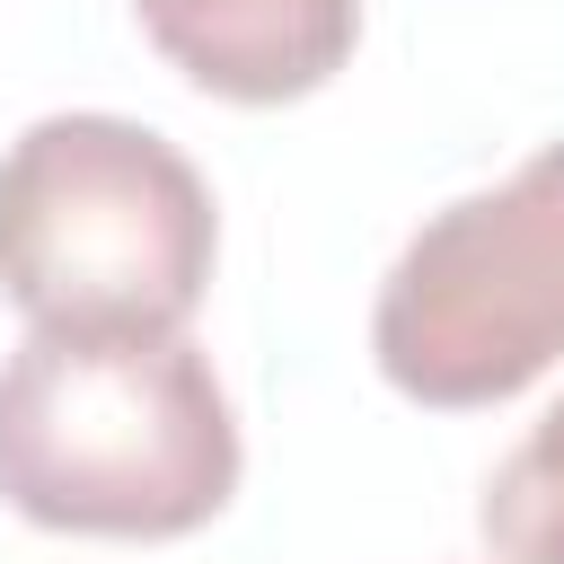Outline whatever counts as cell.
Returning a JSON list of instances; mask_svg holds the SVG:
<instances>
[{"mask_svg": "<svg viewBox=\"0 0 564 564\" xmlns=\"http://www.w3.org/2000/svg\"><path fill=\"white\" fill-rule=\"evenodd\" d=\"M238 414L194 335L26 326L0 361V502L62 538H194L238 494Z\"/></svg>", "mask_w": 564, "mask_h": 564, "instance_id": "obj_1", "label": "cell"}, {"mask_svg": "<svg viewBox=\"0 0 564 564\" xmlns=\"http://www.w3.org/2000/svg\"><path fill=\"white\" fill-rule=\"evenodd\" d=\"M220 212L203 167L132 115H44L0 150V300L62 335H185Z\"/></svg>", "mask_w": 564, "mask_h": 564, "instance_id": "obj_2", "label": "cell"}, {"mask_svg": "<svg viewBox=\"0 0 564 564\" xmlns=\"http://www.w3.org/2000/svg\"><path fill=\"white\" fill-rule=\"evenodd\" d=\"M370 361L432 414L502 405L564 361V141L405 238L370 308Z\"/></svg>", "mask_w": 564, "mask_h": 564, "instance_id": "obj_3", "label": "cell"}, {"mask_svg": "<svg viewBox=\"0 0 564 564\" xmlns=\"http://www.w3.org/2000/svg\"><path fill=\"white\" fill-rule=\"evenodd\" d=\"M132 18L220 106L317 97L361 44V0H132Z\"/></svg>", "mask_w": 564, "mask_h": 564, "instance_id": "obj_4", "label": "cell"}, {"mask_svg": "<svg viewBox=\"0 0 564 564\" xmlns=\"http://www.w3.org/2000/svg\"><path fill=\"white\" fill-rule=\"evenodd\" d=\"M476 529L494 564H564V397L511 441V458L485 476Z\"/></svg>", "mask_w": 564, "mask_h": 564, "instance_id": "obj_5", "label": "cell"}]
</instances>
